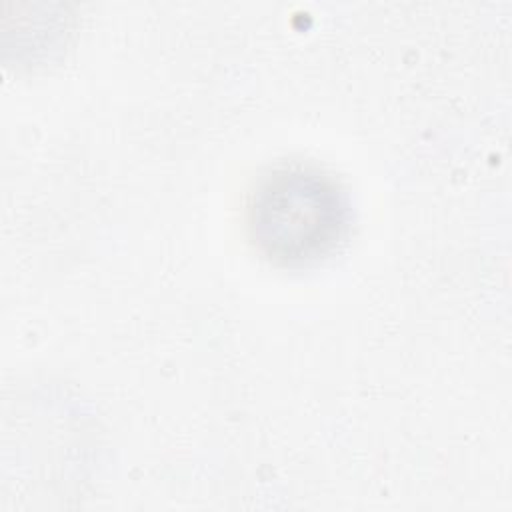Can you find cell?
<instances>
[{"label": "cell", "instance_id": "obj_1", "mask_svg": "<svg viewBox=\"0 0 512 512\" xmlns=\"http://www.w3.org/2000/svg\"><path fill=\"white\" fill-rule=\"evenodd\" d=\"M350 204L340 182L306 162L262 174L248 194L246 228L256 250L278 266L322 260L348 230Z\"/></svg>", "mask_w": 512, "mask_h": 512}]
</instances>
